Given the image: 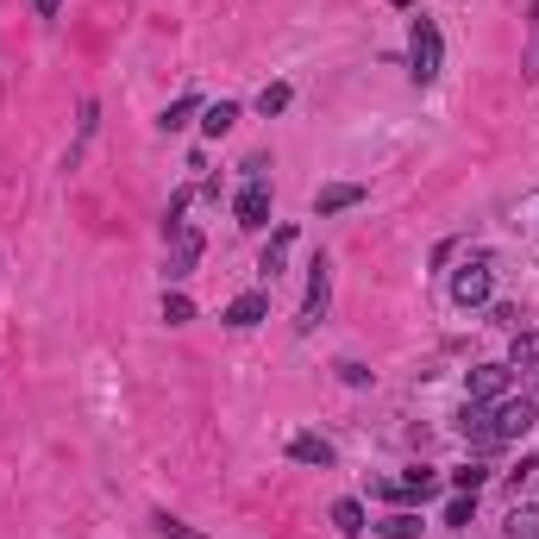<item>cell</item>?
<instances>
[{"instance_id":"obj_1","label":"cell","mask_w":539,"mask_h":539,"mask_svg":"<svg viewBox=\"0 0 539 539\" xmlns=\"http://www.w3.org/2000/svg\"><path fill=\"white\" fill-rule=\"evenodd\" d=\"M439 63H445V44H439V26L427 13L414 19V32H408V76L427 88V82H439Z\"/></svg>"},{"instance_id":"obj_2","label":"cell","mask_w":539,"mask_h":539,"mask_svg":"<svg viewBox=\"0 0 539 539\" xmlns=\"http://www.w3.org/2000/svg\"><path fill=\"white\" fill-rule=\"evenodd\" d=\"M533 420H539V402H533V395H521V402H496V414H489V433H496V445H508V439H527Z\"/></svg>"},{"instance_id":"obj_3","label":"cell","mask_w":539,"mask_h":539,"mask_svg":"<svg viewBox=\"0 0 539 539\" xmlns=\"http://www.w3.org/2000/svg\"><path fill=\"white\" fill-rule=\"evenodd\" d=\"M326 301H333V270H326V257H314L308 264V295H301V333H314V326L326 320Z\"/></svg>"},{"instance_id":"obj_4","label":"cell","mask_w":539,"mask_h":539,"mask_svg":"<svg viewBox=\"0 0 539 539\" xmlns=\"http://www.w3.org/2000/svg\"><path fill=\"white\" fill-rule=\"evenodd\" d=\"M489 289H496V276H489L483 257H471L464 270H452V301H458V308H483Z\"/></svg>"},{"instance_id":"obj_5","label":"cell","mask_w":539,"mask_h":539,"mask_svg":"<svg viewBox=\"0 0 539 539\" xmlns=\"http://www.w3.org/2000/svg\"><path fill=\"white\" fill-rule=\"evenodd\" d=\"M195 264H201V232H195V226L170 232V264H163V276L182 283V276H195Z\"/></svg>"},{"instance_id":"obj_6","label":"cell","mask_w":539,"mask_h":539,"mask_svg":"<svg viewBox=\"0 0 539 539\" xmlns=\"http://www.w3.org/2000/svg\"><path fill=\"white\" fill-rule=\"evenodd\" d=\"M232 214H239V226L245 232H257L270 220V176H257V182H245L239 189V201H232Z\"/></svg>"},{"instance_id":"obj_7","label":"cell","mask_w":539,"mask_h":539,"mask_svg":"<svg viewBox=\"0 0 539 539\" xmlns=\"http://www.w3.org/2000/svg\"><path fill=\"white\" fill-rule=\"evenodd\" d=\"M508 377H514L508 364H477L471 377H464V389H471V402H502V395H508Z\"/></svg>"},{"instance_id":"obj_8","label":"cell","mask_w":539,"mask_h":539,"mask_svg":"<svg viewBox=\"0 0 539 539\" xmlns=\"http://www.w3.org/2000/svg\"><path fill=\"white\" fill-rule=\"evenodd\" d=\"M264 314H270V295H264V289H251V295H239V301H226V314H220V320L232 326V333H251V326L264 320Z\"/></svg>"},{"instance_id":"obj_9","label":"cell","mask_w":539,"mask_h":539,"mask_svg":"<svg viewBox=\"0 0 539 539\" xmlns=\"http://www.w3.org/2000/svg\"><path fill=\"white\" fill-rule=\"evenodd\" d=\"M364 195H370L364 182H333V189L314 195V214H320V220H326V214H351V207H364Z\"/></svg>"},{"instance_id":"obj_10","label":"cell","mask_w":539,"mask_h":539,"mask_svg":"<svg viewBox=\"0 0 539 539\" xmlns=\"http://www.w3.org/2000/svg\"><path fill=\"white\" fill-rule=\"evenodd\" d=\"M289 458H295V464H320V471H326V464H333L339 452H333V445H326L320 433H295V439H289Z\"/></svg>"},{"instance_id":"obj_11","label":"cell","mask_w":539,"mask_h":539,"mask_svg":"<svg viewBox=\"0 0 539 539\" xmlns=\"http://www.w3.org/2000/svg\"><path fill=\"white\" fill-rule=\"evenodd\" d=\"M232 126H239V107H232V101H214V107H201V132H207V138H226Z\"/></svg>"},{"instance_id":"obj_12","label":"cell","mask_w":539,"mask_h":539,"mask_svg":"<svg viewBox=\"0 0 539 539\" xmlns=\"http://www.w3.org/2000/svg\"><path fill=\"white\" fill-rule=\"evenodd\" d=\"M395 489H402V496H414V502H427L433 489H439V477L427 471V464H408V471H402V483H395Z\"/></svg>"},{"instance_id":"obj_13","label":"cell","mask_w":539,"mask_h":539,"mask_svg":"<svg viewBox=\"0 0 539 539\" xmlns=\"http://www.w3.org/2000/svg\"><path fill=\"white\" fill-rule=\"evenodd\" d=\"M508 370H539V333H514V351H508Z\"/></svg>"},{"instance_id":"obj_14","label":"cell","mask_w":539,"mask_h":539,"mask_svg":"<svg viewBox=\"0 0 539 539\" xmlns=\"http://www.w3.org/2000/svg\"><path fill=\"white\" fill-rule=\"evenodd\" d=\"M333 527H339L345 539H358V533H364V502H351V496L333 502Z\"/></svg>"},{"instance_id":"obj_15","label":"cell","mask_w":539,"mask_h":539,"mask_svg":"<svg viewBox=\"0 0 539 539\" xmlns=\"http://www.w3.org/2000/svg\"><path fill=\"white\" fill-rule=\"evenodd\" d=\"M289 245H295V226H276V239H270V251H264V264H257V270L276 276V270H283V257H289Z\"/></svg>"},{"instance_id":"obj_16","label":"cell","mask_w":539,"mask_h":539,"mask_svg":"<svg viewBox=\"0 0 539 539\" xmlns=\"http://www.w3.org/2000/svg\"><path fill=\"white\" fill-rule=\"evenodd\" d=\"M377 533L383 539H420V514L402 508V514H389V521H377Z\"/></svg>"},{"instance_id":"obj_17","label":"cell","mask_w":539,"mask_h":539,"mask_svg":"<svg viewBox=\"0 0 539 539\" xmlns=\"http://www.w3.org/2000/svg\"><path fill=\"white\" fill-rule=\"evenodd\" d=\"M195 113H201V101H195V95H182V101H170V107H163V132H182V126L195 120Z\"/></svg>"},{"instance_id":"obj_18","label":"cell","mask_w":539,"mask_h":539,"mask_svg":"<svg viewBox=\"0 0 539 539\" xmlns=\"http://www.w3.org/2000/svg\"><path fill=\"white\" fill-rule=\"evenodd\" d=\"M289 101H295V95H289V82H270L264 95H257V113H264V120H276V113H289Z\"/></svg>"},{"instance_id":"obj_19","label":"cell","mask_w":539,"mask_h":539,"mask_svg":"<svg viewBox=\"0 0 539 539\" xmlns=\"http://www.w3.org/2000/svg\"><path fill=\"white\" fill-rule=\"evenodd\" d=\"M508 533H514V539H539V502H527V508H514V521H508Z\"/></svg>"},{"instance_id":"obj_20","label":"cell","mask_w":539,"mask_h":539,"mask_svg":"<svg viewBox=\"0 0 539 539\" xmlns=\"http://www.w3.org/2000/svg\"><path fill=\"white\" fill-rule=\"evenodd\" d=\"M452 483H458V496H477L489 483V464H464V471H452Z\"/></svg>"},{"instance_id":"obj_21","label":"cell","mask_w":539,"mask_h":539,"mask_svg":"<svg viewBox=\"0 0 539 539\" xmlns=\"http://www.w3.org/2000/svg\"><path fill=\"white\" fill-rule=\"evenodd\" d=\"M163 320H170V326H182V320H195V301L182 295V289H176V295H163Z\"/></svg>"},{"instance_id":"obj_22","label":"cell","mask_w":539,"mask_h":539,"mask_svg":"<svg viewBox=\"0 0 539 539\" xmlns=\"http://www.w3.org/2000/svg\"><path fill=\"white\" fill-rule=\"evenodd\" d=\"M151 521H157V533H163V539H207V533H195L189 521H176V514H151Z\"/></svg>"},{"instance_id":"obj_23","label":"cell","mask_w":539,"mask_h":539,"mask_svg":"<svg viewBox=\"0 0 539 539\" xmlns=\"http://www.w3.org/2000/svg\"><path fill=\"white\" fill-rule=\"evenodd\" d=\"M471 514H477V496H458L452 508H445V521H452V527H471Z\"/></svg>"},{"instance_id":"obj_24","label":"cell","mask_w":539,"mask_h":539,"mask_svg":"<svg viewBox=\"0 0 539 539\" xmlns=\"http://www.w3.org/2000/svg\"><path fill=\"white\" fill-rule=\"evenodd\" d=\"M339 383H345V389H364V383H370V370H364L358 358H345V364H339Z\"/></svg>"},{"instance_id":"obj_25","label":"cell","mask_w":539,"mask_h":539,"mask_svg":"<svg viewBox=\"0 0 539 539\" xmlns=\"http://www.w3.org/2000/svg\"><path fill=\"white\" fill-rule=\"evenodd\" d=\"M489 314H496V326H508V333H521V308H514V301H496Z\"/></svg>"},{"instance_id":"obj_26","label":"cell","mask_w":539,"mask_h":539,"mask_svg":"<svg viewBox=\"0 0 539 539\" xmlns=\"http://www.w3.org/2000/svg\"><path fill=\"white\" fill-rule=\"evenodd\" d=\"M32 7H38V19H57V13H63V0H32Z\"/></svg>"}]
</instances>
